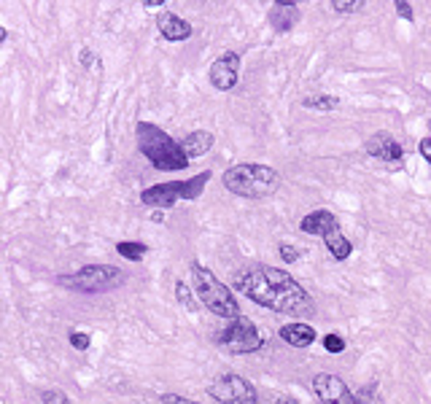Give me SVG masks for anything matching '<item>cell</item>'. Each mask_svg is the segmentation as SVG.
<instances>
[{
    "mask_svg": "<svg viewBox=\"0 0 431 404\" xmlns=\"http://www.w3.org/2000/svg\"><path fill=\"white\" fill-rule=\"evenodd\" d=\"M235 288L243 291V297H248L259 307H267L280 315H294L304 318L315 313V304L310 300V294L304 291L297 280L291 278L286 270L278 267H251L235 275Z\"/></svg>",
    "mask_w": 431,
    "mask_h": 404,
    "instance_id": "cell-1",
    "label": "cell"
},
{
    "mask_svg": "<svg viewBox=\"0 0 431 404\" xmlns=\"http://www.w3.org/2000/svg\"><path fill=\"white\" fill-rule=\"evenodd\" d=\"M280 173L270 165H259V162H243L235 165L224 173V186L232 194L246 197V200H264L273 197L280 189Z\"/></svg>",
    "mask_w": 431,
    "mask_h": 404,
    "instance_id": "cell-2",
    "label": "cell"
},
{
    "mask_svg": "<svg viewBox=\"0 0 431 404\" xmlns=\"http://www.w3.org/2000/svg\"><path fill=\"white\" fill-rule=\"evenodd\" d=\"M138 149L156 170L173 173V170L189 167V156L183 154L181 143H176L165 129H159L156 125H149V122L138 125Z\"/></svg>",
    "mask_w": 431,
    "mask_h": 404,
    "instance_id": "cell-3",
    "label": "cell"
},
{
    "mask_svg": "<svg viewBox=\"0 0 431 404\" xmlns=\"http://www.w3.org/2000/svg\"><path fill=\"white\" fill-rule=\"evenodd\" d=\"M192 280H194V294L197 300L219 318H240V304L235 300V294L229 291L221 280L216 278L208 267L203 264H192Z\"/></svg>",
    "mask_w": 431,
    "mask_h": 404,
    "instance_id": "cell-4",
    "label": "cell"
},
{
    "mask_svg": "<svg viewBox=\"0 0 431 404\" xmlns=\"http://www.w3.org/2000/svg\"><path fill=\"white\" fill-rule=\"evenodd\" d=\"M210 181V170H203L200 176L189 178V181H167V183H156L140 192V200L149 208H173L178 200H197L205 192V183Z\"/></svg>",
    "mask_w": 431,
    "mask_h": 404,
    "instance_id": "cell-5",
    "label": "cell"
},
{
    "mask_svg": "<svg viewBox=\"0 0 431 404\" xmlns=\"http://www.w3.org/2000/svg\"><path fill=\"white\" fill-rule=\"evenodd\" d=\"M57 283L81 291V294H102V291H113L125 283V273L113 264H86L73 275H59Z\"/></svg>",
    "mask_w": 431,
    "mask_h": 404,
    "instance_id": "cell-6",
    "label": "cell"
},
{
    "mask_svg": "<svg viewBox=\"0 0 431 404\" xmlns=\"http://www.w3.org/2000/svg\"><path fill=\"white\" fill-rule=\"evenodd\" d=\"M216 342H219L227 354L246 356V354H256V351L264 348V334L256 329V324L251 318L240 315V318H235L227 329L219 331Z\"/></svg>",
    "mask_w": 431,
    "mask_h": 404,
    "instance_id": "cell-7",
    "label": "cell"
},
{
    "mask_svg": "<svg viewBox=\"0 0 431 404\" xmlns=\"http://www.w3.org/2000/svg\"><path fill=\"white\" fill-rule=\"evenodd\" d=\"M208 394L221 404H256L259 394L256 388L240 375H219L208 385Z\"/></svg>",
    "mask_w": 431,
    "mask_h": 404,
    "instance_id": "cell-8",
    "label": "cell"
},
{
    "mask_svg": "<svg viewBox=\"0 0 431 404\" xmlns=\"http://www.w3.org/2000/svg\"><path fill=\"white\" fill-rule=\"evenodd\" d=\"M313 394H315L318 404H358V396L354 391L337 375H329V372H318L313 378Z\"/></svg>",
    "mask_w": 431,
    "mask_h": 404,
    "instance_id": "cell-9",
    "label": "cell"
},
{
    "mask_svg": "<svg viewBox=\"0 0 431 404\" xmlns=\"http://www.w3.org/2000/svg\"><path fill=\"white\" fill-rule=\"evenodd\" d=\"M367 154L369 156H375V159H380L385 165H394V167H402V162H405V149H402V143L391 135V132H375V135H369V140H367Z\"/></svg>",
    "mask_w": 431,
    "mask_h": 404,
    "instance_id": "cell-10",
    "label": "cell"
},
{
    "mask_svg": "<svg viewBox=\"0 0 431 404\" xmlns=\"http://www.w3.org/2000/svg\"><path fill=\"white\" fill-rule=\"evenodd\" d=\"M237 81H240V54L227 51L210 65V84L219 92H229V89L237 86Z\"/></svg>",
    "mask_w": 431,
    "mask_h": 404,
    "instance_id": "cell-11",
    "label": "cell"
},
{
    "mask_svg": "<svg viewBox=\"0 0 431 404\" xmlns=\"http://www.w3.org/2000/svg\"><path fill=\"white\" fill-rule=\"evenodd\" d=\"M156 27H159V33L167 41H186V38H192V25L186 19H181L178 14H173V11H162L156 17Z\"/></svg>",
    "mask_w": 431,
    "mask_h": 404,
    "instance_id": "cell-12",
    "label": "cell"
},
{
    "mask_svg": "<svg viewBox=\"0 0 431 404\" xmlns=\"http://www.w3.org/2000/svg\"><path fill=\"white\" fill-rule=\"evenodd\" d=\"M280 340L283 342H288L291 348H310L313 342H315V329L310 327V324H302V321H294V324H286V327L278 331Z\"/></svg>",
    "mask_w": 431,
    "mask_h": 404,
    "instance_id": "cell-13",
    "label": "cell"
},
{
    "mask_svg": "<svg viewBox=\"0 0 431 404\" xmlns=\"http://www.w3.org/2000/svg\"><path fill=\"white\" fill-rule=\"evenodd\" d=\"M321 237H324V243H327V248H329L331 259H337V261H345V259L354 253V243L342 235L340 224H331Z\"/></svg>",
    "mask_w": 431,
    "mask_h": 404,
    "instance_id": "cell-14",
    "label": "cell"
},
{
    "mask_svg": "<svg viewBox=\"0 0 431 404\" xmlns=\"http://www.w3.org/2000/svg\"><path fill=\"white\" fill-rule=\"evenodd\" d=\"M300 19V11H297V3H273V11H270V25L275 27L278 33H288L291 27L297 25Z\"/></svg>",
    "mask_w": 431,
    "mask_h": 404,
    "instance_id": "cell-15",
    "label": "cell"
},
{
    "mask_svg": "<svg viewBox=\"0 0 431 404\" xmlns=\"http://www.w3.org/2000/svg\"><path fill=\"white\" fill-rule=\"evenodd\" d=\"M181 149L189 159H197L213 149V135L208 129H197V132H189L183 140H181Z\"/></svg>",
    "mask_w": 431,
    "mask_h": 404,
    "instance_id": "cell-16",
    "label": "cell"
},
{
    "mask_svg": "<svg viewBox=\"0 0 431 404\" xmlns=\"http://www.w3.org/2000/svg\"><path fill=\"white\" fill-rule=\"evenodd\" d=\"M331 224H337V216L329 213V210H313L307 213L302 221H300V229L304 235H324Z\"/></svg>",
    "mask_w": 431,
    "mask_h": 404,
    "instance_id": "cell-17",
    "label": "cell"
},
{
    "mask_svg": "<svg viewBox=\"0 0 431 404\" xmlns=\"http://www.w3.org/2000/svg\"><path fill=\"white\" fill-rule=\"evenodd\" d=\"M116 251H119V256H125V259H129V261H140L143 256H146V243H135V240H122L119 246H116Z\"/></svg>",
    "mask_w": 431,
    "mask_h": 404,
    "instance_id": "cell-18",
    "label": "cell"
},
{
    "mask_svg": "<svg viewBox=\"0 0 431 404\" xmlns=\"http://www.w3.org/2000/svg\"><path fill=\"white\" fill-rule=\"evenodd\" d=\"M304 108H313V111H334L340 100L334 98V95H310V98H304L302 100Z\"/></svg>",
    "mask_w": 431,
    "mask_h": 404,
    "instance_id": "cell-19",
    "label": "cell"
},
{
    "mask_svg": "<svg viewBox=\"0 0 431 404\" xmlns=\"http://www.w3.org/2000/svg\"><path fill=\"white\" fill-rule=\"evenodd\" d=\"M331 8L340 14H351L356 8H364V0H331Z\"/></svg>",
    "mask_w": 431,
    "mask_h": 404,
    "instance_id": "cell-20",
    "label": "cell"
},
{
    "mask_svg": "<svg viewBox=\"0 0 431 404\" xmlns=\"http://www.w3.org/2000/svg\"><path fill=\"white\" fill-rule=\"evenodd\" d=\"M324 348H327L329 354H342V351H345V340H342L340 334H327V337H324Z\"/></svg>",
    "mask_w": 431,
    "mask_h": 404,
    "instance_id": "cell-21",
    "label": "cell"
},
{
    "mask_svg": "<svg viewBox=\"0 0 431 404\" xmlns=\"http://www.w3.org/2000/svg\"><path fill=\"white\" fill-rule=\"evenodd\" d=\"M41 399H44V404H73L62 391H44Z\"/></svg>",
    "mask_w": 431,
    "mask_h": 404,
    "instance_id": "cell-22",
    "label": "cell"
},
{
    "mask_svg": "<svg viewBox=\"0 0 431 404\" xmlns=\"http://www.w3.org/2000/svg\"><path fill=\"white\" fill-rule=\"evenodd\" d=\"M278 253H280V259H283L286 264H294V261H300V256H302V253L297 251L294 246H286V243L278 248Z\"/></svg>",
    "mask_w": 431,
    "mask_h": 404,
    "instance_id": "cell-23",
    "label": "cell"
},
{
    "mask_svg": "<svg viewBox=\"0 0 431 404\" xmlns=\"http://www.w3.org/2000/svg\"><path fill=\"white\" fill-rule=\"evenodd\" d=\"M71 345H73L76 351H86V348H89V334H84V331H71Z\"/></svg>",
    "mask_w": 431,
    "mask_h": 404,
    "instance_id": "cell-24",
    "label": "cell"
},
{
    "mask_svg": "<svg viewBox=\"0 0 431 404\" xmlns=\"http://www.w3.org/2000/svg\"><path fill=\"white\" fill-rule=\"evenodd\" d=\"M394 6H396V11H399V17H402V19H407V22H415V14H412V6H410L407 0H396Z\"/></svg>",
    "mask_w": 431,
    "mask_h": 404,
    "instance_id": "cell-25",
    "label": "cell"
},
{
    "mask_svg": "<svg viewBox=\"0 0 431 404\" xmlns=\"http://www.w3.org/2000/svg\"><path fill=\"white\" fill-rule=\"evenodd\" d=\"M176 294H178V300L186 304L189 310L194 307V302H192V294H189V288H186V283H181V280H178V283H176Z\"/></svg>",
    "mask_w": 431,
    "mask_h": 404,
    "instance_id": "cell-26",
    "label": "cell"
},
{
    "mask_svg": "<svg viewBox=\"0 0 431 404\" xmlns=\"http://www.w3.org/2000/svg\"><path fill=\"white\" fill-rule=\"evenodd\" d=\"M162 404H200V402H192V399L178 396V394H165V396H162Z\"/></svg>",
    "mask_w": 431,
    "mask_h": 404,
    "instance_id": "cell-27",
    "label": "cell"
},
{
    "mask_svg": "<svg viewBox=\"0 0 431 404\" xmlns=\"http://www.w3.org/2000/svg\"><path fill=\"white\" fill-rule=\"evenodd\" d=\"M418 152H421V156H423V159H426V162L431 165V138H423V140H421Z\"/></svg>",
    "mask_w": 431,
    "mask_h": 404,
    "instance_id": "cell-28",
    "label": "cell"
},
{
    "mask_svg": "<svg viewBox=\"0 0 431 404\" xmlns=\"http://www.w3.org/2000/svg\"><path fill=\"white\" fill-rule=\"evenodd\" d=\"M358 396V404H383L380 399H375V396H367V394H356Z\"/></svg>",
    "mask_w": 431,
    "mask_h": 404,
    "instance_id": "cell-29",
    "label": "cell"
},
{
    "mask_svg": "<svg viewBox=\"0 0 431 404\" xmlns=\"http://www.w3.org/2000/svg\"><path fill=\"white\" fill-rule=\"evenodd\" d=\"M275 404H300L294 396H280V399H275Z\"/></svg>",
    "mask_w": 431,
    "mask_h": 404,
    "instance_id": "cell-30",
    "label": "cell"
},
{
    "mask_svg": "<svg viewBox=\"0 0 431 404\" xmlns=\"http://www.w3.org/2000/svg\"><path fill=\"white\" fill-rule=\"evenodd\" d=\"M143 6H146V8H156V6H162V0H146Z\"/></svg>",
    "mask_w": 431,
    "mask_h": 404,
    "instance_id": "cell-31",
    "label": "cell"
},
{
    "mask_svg": "<svg viewBox=\"0 0 431 404\" xmlns=\"http://www.w3.org/2000/svg\"><path fill=\"white\" fill-rule=\"evenodd\" d=\"M3 41H6V30L0 27V44H3Z\"/></svg>",
    "mask_w": 431,
    "mask_h": 404,
    "instance_id": "cell-32",
    "label": "cell"
}]
</instances>
